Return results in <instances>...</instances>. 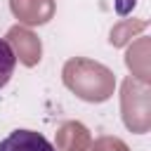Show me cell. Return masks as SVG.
<instances>
[{
	"instance_id": "6da1fadb",
	"label": "cell",
	"mask_w": 151,
	"mask_h": 151,
	"mask_svg": "<svg viewBox=\"0 0 151 151\" xmlns=\"http://www.w3.org/2000/svg\"><path fill=\"white\" fill-rule=\"evenodd\" d=\"M0 151H54V146L35 130H14L0 139Z\"/></svg>"
},
{
	"instance_id": "7a4b0ae2",
	"label": "cell",
	"mask_w": 151,
	"mask_h": 151,
	"mask_svg": "<svg viewBox=\"0 0 151 151\" xmlns=\"http://www.w3.org/2000/svg\"><path fill=\"white\" fill-rule=\"evenodd\" d=\"M14 66H17V54L12 50V45L0 38V90L9 83L12 73H14Z\"/></svg>"
}]
</instances>
